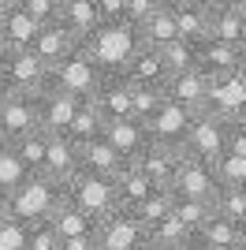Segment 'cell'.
I'll return each instance as SVG.
<instances>
[{"label":"cell","instance_id":"cell-1","mask_svg":"<svg viewBox=\"0 0 246 250\" xmlns=\"http://www.w3.org/2000/svg\"><path fill=\"white\" fill-rule=\"evenodd\" d=\"M82 45H86V52H90L93 60L101 63L104 75H116V71H123V67L131 63L134 52L142 49V34H138V26H131L127 19H116V22H101Z\"/></svg>","mask_w":246,"mask_h":250},{"label":"cell","instance_id":"cell-2","mask_svg":"<svg viewBox=\"0 0 246 250\" xmlns=\"http://www.w3.org/2000/svg\"><path fill=\"white\" fill-rule=\"evenodd\" d=\"M63 198H67V187H63V183H56L52 176H45V172H30V176H26L19 187L8 194V202H11V217L22 220V224L49 220Z\"/></svg>","mask_w":246,"mask_h":250},{"label":"cell","instance_id":"cell-3","mask_svg":"<svg viewBox=\"0 0 246 250\" xmlns=\"http://www.w3.org/2000/svg\"><path fill=\"white\" fill-rule=\"evenodd\" d=\"M0 83L8 94H34L52 86V67L34 49H4L0 45Z\"/></svg>","mask_w":246,"mask_h":250},{"label":"cell","instance_id":"cell-4","mask_svg":"<svg viewBox=\"0 0 246 250\" xmlns=\"http://www.w3.org/2000/svg\"><path fill=\"white\" fill-rule=\"evenodd\" d=\"M227 131H231V120H224L216 108L194 112L190 124H186V131H183V149L190 157H202V161L216 165L227 153Z\"/></svg>","mask_w":246,"mask_h":250},{"label":"cell","instance_id":"cell-5","mask_svg":"<svg viewBox=\"0 0 246 250\" xmlns=\"http://www.w3.org/2000/svg\"><path fill=\"white\" fill-rule=\"evenodd\" d=\"M63 187H67V198H71L79 209H86L97 224H101L108 213L120 209V190H116L112 176H97V172H86V168H82L79 176L67 179Z\"/></svg>","mask_w":246,"mask_h":250},{"label":"cell","instance_id":"cell-6","mask_svg":"<svg viewBox=\"0 0 246 250\" xmlns=\"http://www.w3.org/2000/svg\"><path fill=\"white\" fill-rule=\"evenodd\" d=\"M153 239V231L145 228L134 209H116L97 224V247L101 250H142Z\"/></svg>","mask_w":246,"mask_h":250},{"label":"cell","instance_id":"cell-7","mask_svg":"<svg viewBox=\"0 0 246 250\" xmlns=\"http://www.w3.org/2000/svg\"><path fill=\"white\" fill-rule=\"evenodd\" d=\"M101 79H104L101 63L86 52V45H79L63 63L52 67V83L63 86V90H71V94H79V97H93L97 86H101Z\"/></svg>","mask_w":246,"mask_h":250},{"label":"cell","instance_id":"cell-8","mask_svg":"<svg viewBox=\"0 0 246 250\" xmlns=\"http://www.w3.org/2000/svg\"><path fill=\"white\" fill-rule=\"evenodd\" d=\"M164 94L168 101L179 104L183 112H205V108H213V79L202 71V67H190V71H175L164 86Z\"/></svg>","mask_w":246,"mask_h":250},{"label":"cell","instance_id":"cell-9","mask_svg":"<svg viewBox=\"0 0 246 250\" xmlns=\"http://www.w3.org/2000/svg\"><path fill=\"white\" fill-rule=\"evenodd\" d=\"M172 190L175 198H198V202H213L216 190H220V176H216V168L202 157H183V165L175 172L172 179Z\"/></svg>","mask_w":246,"mask_h":250},{"label":"cell","instance_id":"cell-10","mask_svg":"<svg viewBox=\"0 0 246 250\" xmlns=\"http://www.w3.org/2000/svg\"><path fill=\"white\" fill-rule=\"evenodd\" d=\"M30 131H41L38 97L34 94H8L0 101V142H19Z\"/></svg>","mask_w":246,"mask_h":250},{"label":"cell","instance_id":"cell-11","mask_svg":"<svg viewBox=\"0 0 246 250\" xmlns=\"http://www.w3.org/2000/svg\"><path fill=\"white\" fill-rule=\"evenodd\" d=\"M183 157H186V149L179 146V142L153 138L142 153L134 157V165L142 168V172L153 179L157 187H172V179H175V172H179V165H183Z\"/></svg>","mask_w":246,"mask_h":250},{"label":"cell","instance_id":"cell-12","mask_svg":"<svg viewBox=\"0 0 246 250\" xmlns=\"http://www.w3.org/2000/svg\"><path fill=\"white\" fill-rule=\"evenodd\" d=\"M82 101H86V97H79V94H71V90H63V86L52 83L49 90H41V94H38L41 127H45V131H67Z\"/></svg>","mask_w":246,"mask_h":250},{"label":"cell","instance_id":"cell-13","mask_svg":"<svg viewBox=\"0 0 246 250\" xmlns=\"http://www.w3.org/2000/svg\"><path fill=\"white\" fill-rule=\"evenodd\" d=\"M82 172V146L67 131H49V157H45V176L56 183H67Z\"/></svg>","mask_w":246,"mask_h":250},{"label":"cell","instance_id":"cell-14","mask_svg":"<svg viewBox=\"0 0 246 250\" xmlns=\"http://www.w3.org/2000/svg\"><path fill=\"white\" fill-rule=\"evenodd\" d=\"M243 56H246L243 45H231V42H220V38H209V42L198 49V67H202V71L209 75L213 83H220V79L239 75Z\"/></svg>","mask_w":246,"mask_h":250},{"label":"cell","instance_id":"cell-15","mask_svg":"<svg viewBox=\"0 0 246 250\" xmlns=\"http://www.w3.org/2000/svg\"><path fill=\"white\" fill-rule=\"evenodd\" d=\"M104 138H108L127 161H134V157L153 142V131H149V124H145L142 116H123V120H108V124H104Z\"/></svg>","mask_w":246,"mask_h":250},{"label":"cell","instance_id":"cell-16","mask_svg":"<svg viewBox=\"0 0 246 250\" xmlns=\"http://www.w3.org/2000/svg\"><path fill=\"white\" fill-rule=\"evenodd\" d=\"M79 45H82V38H79V34H71L60 19H56V22H45V26L38 30V38H34L30 49L38 52L49 67H56V63H63L75 49H79Z\"/></svg>","mask_w":246,"mask_h":250},{"label":"cell","instance_id":"cell-17","mask_svg":"<svg viewBox=\"0 0 246 250\" xmlns=\"http://www.w3.org/2000/svg\"><path fill=\"white\" fill-rule=\"evenodd\" d=\"M93 101L101 104V112L108 116V120H123V116H138V108H134V86L123 79V71L116 75H104L101 86H97V94H93Z\"/></svg>","mask_w":246,"mask_h":250},{"label":"cell","instance_id":"cell-18","mask_svg":"<svg viewBox=\"0 0 246 250\" xmlns=\"http://www.w3.org/2000/svg\"><path fill=\"white\" fill-rule=\"evenodd\" d=\"M123 79H127L131 86H168L172 71H168V63H164L161 49L142 45V49L131 56V63L123 67Z\"/></svg>","mask_w":246,"mask_h":250},{"label":"cell","instance_id":"cell-19","mask_svg":"<svg viewBox=\"0 0 246 250\" xmlns=\"http://www.w3.org/2000/svg\"><path fill=\"white\" fill-rule=\"evenodd\" d=\"M172 8H175V19H179V38L194 45H205L213 38V8H205L202 0H179Z\"/></svg>","mask_w":246,"mask_h":250},{"label":"cell","instance_id":"cell-20","mask_svg":"<svg viewBox=\"0 0 246 250\" xmlns=\"http://www.w3.org/2000/svg\"><path fill=\"white\" fill-rule=\"evenodd\" d=\"M38 30H41V22L34 19L22 4H15V8L4 11V22H0V45H4V49H30L34 38H38Z\"/></svg>","mask_w":246,"mask_h":250},{"label":"cell","instance_id":"cell-21","mask_svg":"<svg viewBox=\"0 0 246 250\" xmlns=\"http://www.w3.org/2000/svg\"><path fill=\"white\" fill-rule=\"evenodd\" d=\"M127 165H131V161H127V157H123L104 135L82 142V168H86V172H97V176H112L116 179Z\"/></svg>","mask_w":246,"mask_h":250},{"label":"cell","instance_id":"cell-22","mask_svg":"<svg viewBox=\"0 0 246 250\" xmlns=\"http://www.w3.org/2000/svg\"><path fill=\"white\" fill-rule=\"evenodd\" d=\"M60 22L67 26L71 34H79L82 42L90 38L97 26H101V8H97V0H63L60 8Z\"/></svg>","mask_w":246,"mask_h":250},{"label":"cell","instance_id":"cell-23","mask_svg":"<svg viewBox=\"0 0 246 250\" xmlns=\"http://www.w3.org/2000/svg\"><path fill=\"white\" fill-rule=\"evenodd\" d=\"M138 34H142V45H153V49L175 42V38H179V19H175V8H172V4H161V8H157L153 15L138 26Z\"/></svg>","mask_w":246,"mask_h":250},{"label":"cell","instance_id":"cell-24","mask_svg":"<svg viewBox=\"0 0 246 250\" xmlns=\"http://www.w3.org/2000/svg\"><path fill=\"white\" fill-rule=\"evenodd\" d=\"M149 131H153V138H164V142H179L183 146V131H186V124H190V112H183L179 104H172V101H164L161 108H157L149 120Z\"/></svg>","mask_w":246,"mask_h":250},{"label":"cell","instance_id":"cell-25","mask_svg":"<svg viewBox=\"0 0 246 250\" xmlns=\"http://www.w3.org/2000/svg\"><path fill=\"white\" fill-rule=\"evenodd\" d=\"M116 190H120V206H123V209H134L138 202H145V198L157 190V183L131 161V165H127L120 176H116Z\"/></svg>","mask_w":246,"mask_h":250},{"label":"cell","instance_id":"cell-26","mask_svg":"<svg viewBox=\"0 0 246 250\" xmlns=\"http://www.w3.org/2000/svg\"><path fill=\"white\" fill-rule=\"evenodd\" d=\"M104 124H108V116L101 112V104L93 101V97H86V101L79 104V112H75L71 127H67V135L82 146V142H90V138H101L104 135Z\"/></svg>","mask_w":246,"mask_h":250},{"label":"cell","instance_id":"cell-27","mask_svg":"<svg viewBox=\"0 0 246 250\" xmlns=\"http://www.w3.org/2000/svg\"><path fill=\"white\" fill-rule=\"evenodd\" d=\"M194 239L205 243V247H213V250H239V243H243V228L231 224L227 217H220V213H213Z\"/></svg>","mask_w":246,"mask_h":250},{"label":"cell","instance_id":"cell-28","mask_svg":"<svg viewBox=\"0 0 246 250\" xmlns=\"http://www.w3.org/2000/svg\"><path fill=\"white\" fill-rule=\"evenodd\" d=\"M213 38L246 49V11L239 4H224V8L213 11Z\"/></svg>","mask_w":246,"mask_h":250},{"label":"cell","instance_id":"cell-29","mask_svg":"<svg viewBox=\"0 0 246 250\" xmlns=\"http://www.w3.org/2000/svg\"><path fill=\"white\" fill-rule=\"evenodd\" d=\"M49 220L56 224V231H60L63 239H67V235H90V231H97V220H93L86 209H79L71 198H63Z\"/></svg>","mask_w":246,"mask_h":250},{"label":"cell","instance_id":"cell-30","mask_svg":"<svg viewBox=\"0 0 246 250\" xmlns=\"http://www.w3.org/2000/svg\"><path fill=\"white\" fill-rule=\"evenodd\" d=\"M134 213H138V220H142L145 228L153 231L161 220H168V217L175 213V190H172V187H157L145 202H138V206H134Z\"/></svg>","mask_w":246,"mask_h":250},{"label":"cell","instance_id":"cell-31","mask_svg":"<svg viewBox=\"0 0 246 250\" xmlns=\"http://www.w3.org/2000/svg\"><path fill=\"white\" fill-rule=\"evenodd\" d=\"M19 161L26 165V172H45V157H49V131L41 127V131H30V135H22L19 142H11Z\"/></svg>","mask_w":246,"mask_h":250},{"label":"cell","instance_id":"cell-32","mask_svg":"<svg viewBox=\"0 0 246 250\" xmlns=\"http://www.w3.org/2000/svg\"><path fill=\"white\" fill-rule=\"evenodd\" d=\"M213 209L246 231V187H220L213 198Z\"/></svg>","mask_w":246,"mask_h":250},{"label":"cell","instance_id":"cell-33","mask_svg":"<svg viewBox=\"0 0 246 250\" xmlns=\"http://www.w3.org/2000/svg\"><path fill=\"white\" fill-rule=\"evenodd\" d=\"M26 176H30V172H26V165L19 161L15 146H11V142H0V194H11Z\"/></svg>","mask_w":246,"mask_h":250},{"label":"cell","instance_id":"cell-34","mask_svg":"<svg viewBox=\"0 0 246 250\" xmlns=\"http://www.w3.org/2000/svg\"><path fill=\"white\" fill-rule=\"evenodd\" d=\"M198 49L202 45H194V42H186V38H175V42H168V45H161V56H164V63H168V71H190V67H198Z\"/></svg>","mask_w":246,"mask_h":250},{"label":"cell","instance_id":"cell-35","mask_svg":"<svg viewBox=\"0 0 246 250\" xmlns=\"http://www.w3.org/2000/svg\"><path fill=\"white\" fill-rule=\"evenodd\" d=\"M216 209H213V202H198V198H175V217L186 224V231L190 235H198V231L205 228V220L213 217Z\"/></svg>","mask_w":246,"mask_h":250},{"label":"cell","instance_id":"cell-36","mask_svg":"<svg viewBox=\"0 0 246 250\" xmlns=\"http://www.w3.org/2000/svg\"><path fill=\"white\" fill-rule=\"evenodd\" d=\"M63 235L56 231L52 220H34L26 224V250H60Z\"/></svg>","mask_w":246,"mask_h":250},{"label":"cell","instance_id":"cell-37","mask_svg":"<svg viewBox=\"0 0 246 250\" xmlns=\"http://www.w3.org/2000/svg\"><path fill=\"white\" fill-rule=\"evenodd\" d=\"M213 168H216V176H220V187H246V157L243 153L227 149Z\"/></svg>","mask_w":246,"mask_h":250},{"label":"cell","instance_id":"cell-38","mask_svg":"<svg viewBox=\"0 0 246 250\" xmlns=\"http://www.w3.org/2000/svg\"><path fill=\"white\" fill-rule=\"evenodd\" d=\"M153 239H157V243H164V247H172V250H183L186 243L194 239V235H190V231H186V224L172 213L168 220H161V224L153 228Z\"/></svg>","mask_w":246,"mask_h":250},{"label":"cell","instance_id":"cell-39","mask_svg":"<svg viewBox=\"0 0 246 250\" xmlns=\"http://www.w3.org/2000/svg\"><path fill=\"white\" fill-rule=\"evenodd\" d=\"M164 101H168L164 86H134V108H138V116H142V120H149V116H153Z\"/></svg>","mask_w":246,"mask_h":250},{"label":"cell","instance_id":"cell-40","mask_svg":"<svg viewBox=\"0 0 246 250\" xmlns=\"http://www.w3.org/2000/svg\"><path fill=\"white\" fill-rule=\"evenodd\" d=\"M22 8L30 11L34 19L45 26V22H56L60 19V8H63V0H22Z\"/></svg>","mask_w":246,"mask_h":250},{"label":"cell","instance_id":"cell-41","mask_svg":"<svg viewBox=\"0 0 246 250\" xmlns=\"http://www.w3.org/2000/svg\"><path fill=\"white\" fill-rule=\"evenodd\" d=\"M161 8V0H127V8H123V19L131 22V26H142L153 11Z\"/></svg>","mask_w":246,"mask_h":250},{"label":"cell","instance_id":"cell-42","mask_svg":"<svg viewBox=\"0 0 246 250\" xmlns=\"http://www.w3.org/2000/svg\"><path fill=\"white\" fill-rule=\"evenodd\" d=\"M227 149L246 157V120H231V131H227Z\"/></svg>","mask_w":246,"mask_h":250},{"label":"cell","instance_id":"cell-43","mask_svg":"<svg viewBox=\"0 0 246 250\" xmlns=\"http://www.w3.org/2000/svg\"><path fill=\"white\" fill-rule=\"evenodd\" d=\"M60 250H101L97 247V231H90V235H67L60 243Z\"/></svg>","mask_w":246,"mask_h":250},{"label":"cell","instance_id":"cell-44","mask_svg":"<svg viewBox=\"0 0 246 250\" xmlns=\"http://www.w3.org/2000/svg\"><path fill=\"white\" fill-rule=\"evenodd\" d=\"M97 8H101V19L104 22H116V19H123L127 0H97Z\"/></svg>","mask_w":246,"mask_h":250},{"label":"cell","instance_id":"cell-45","mask_svg":"<svg viewBox=\"0 0 246 250\" xmlns=\"http://www.w3.org/2000/svg\"><path fill=\"white\" fill-rule=\"evenodd\" d=\"M11 220V202H8V194H0V228Z\"/></svg>","mask_w":246,"mask_h":250},{"label":"cell","instance_id":"cell-46","mask_svg":"<svg viewBox=\"0 0 246 250\" xmlns=\"http://www.w3.org/2000/svg\"><path fill=\"white\" fill-rule=\"evenodd\" d=\"M202 4H205V8H213V11H216V8H224V4H235V0H202Z\"/></svg>","mask_w":246,"mask_h":250},{"label":"cell","instance_id":"cell-47","mask_svg":"<svg viewBox=\"0 0 246 250\" xmlns=\"http://www.w3.org/2000/svg\"><path fill=\"white\" fill-rule=\"evenodd\" d=\"M142 250H172V247H164V243H157V239H149V243H145V247Z\"/></svg>","mask_w":246,"mask_h":250},{"label":"cell","instance_id":"cell-48","mask_svg":"<svg viewBox=\"0 0 246 250\" xmlns=\"http://www.w3.org/2000/svg\"><path fill=\"white\" fill-rule=\"evenodd\" d=\"M183 250H213V247H205V243H198V239H190V243H186V247Z\"/></svg>","mask_w":246,"mask_h":250},{"label":"cell","instance_id":"cell-49","mask_svg":"<svg viewBox=\"0 0 246 250\" xmlns=\"http://www.w3.org/2000/svg\"><path fill=\"white\" fill-rule=\"evenodd\" d=\"M239 79H243V86H246V56H243V67H239Z\"/></svg>","mask_w":246,"mask_h":250},{"label":"cell","instance_id":"cell-50","mask_svg":"<svg viewBox=\"0 0 246 250\" xmlns=\"http://www.w3.org/2000/svg\"><path fill=\"white\" fill-rule=\"evenodd\" d=\"M0 4H4V8H15V4H22V0H0Z\"/></svg>","mask_w":246,"mask_h":250},{"label":"cell","instance_id":"cell-51","mask_svg":"<svg viewBox=\"0 0 246 250\" xmlns=\"http://www.w3.org/2000/svg\"><path fill=\"white\" fill-rule=\"evenodd\" d=\"M4 97H8V86H4V83H0V101H4Z\"/></svg>","mask_w":246,"mask_h":250},{"label":"cell","instance_id":"cell-52","mask_svg":"<svg viewBox=\"0 0 246 250\" xmlns=\"http://www.w3.org/2000/svg\"><path fill=\"white\" fill-rule=\"evenodd\" d=\"M239 250H246V231H243V243H239Z\"/></svg>","mask_w":246,"mask_h":250},{"label":"cell","instance_id":"cell-53","mask_svg":"<svg viewBox=\"0 0 246 250\" xmlns=\"http://www.w3.org/2000/svg\"><path fill=\"white\" fill-rule=\"evenodd\" d=\"M4 11H8V8H4V4H0V22H4Z\"/></svg>","mask_w":246,"mask_h":250},{"label":"cell","instance_id":"cell-54","mask_svg":"<svg viewBox=\"0 0 246 250\" xmlns=\"http://www.w3.org/2000/svg\"><path fill=\"white\" fill-rule=\"evenodd\" d=\"M161 4H179V0H161Z\"/></svg>","mask_w":246,"mask_h":250}]
</instances>
